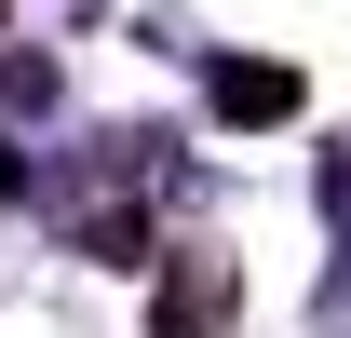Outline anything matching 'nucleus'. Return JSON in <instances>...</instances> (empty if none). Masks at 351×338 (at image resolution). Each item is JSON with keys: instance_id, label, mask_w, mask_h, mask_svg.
I'll use <instances>...</instances> for the list:
<instances>
[{"instance_id": "nucleus-2", "label": "nucleus", "mask_w": 351, "mask_h": 338, "mask_svg": "<svg viewBox=\"0 0 351 338\" xmlns=\"http://www.w3.org/2000/svg\"><path fill=\"white\" fill-rule=\"evenodd\" d=\"M217 95H230V109H257V122H270V109H298V82H284V68H230Z\"/></svg>"}, {"instance_id": "nucleus-1", "label": "nucleus", "mask_w": 351, "mask_h": 338, "mask_svg": "<svg viewBox=\"0 0 351 338\" xmlns=\"http://www.w3.org/2000/svg\"><path fill=\"white\" fill-rule=\"evenodd\" d=\"M162 338H217V271H176L162 284Z\"/></svg>"}]
</instances>
